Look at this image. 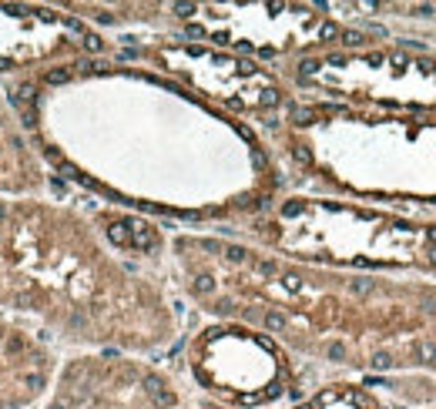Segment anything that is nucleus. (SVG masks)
<instances>
[{"label":"nucleus","mask_w":436,"mask_h":409,"mask_svg":"<svg viewBox=\"0 0 436 409\" xmlns=\"http://www.w3.org/2000/svg\"><path fill=\"white\" fill-rule=\"evenodd\" d=\"M192 369L211 393L235 402H265L285 393L289 366L272 336L249 325H218L198 336Z\"/></svg>","instance_id":"5"},{"label":"nucleus","mask_w":436,"mask_h":409,"mask_svg":"<svg viewBox=\"0 0 436 409\" xmlns=\"http://www.w3.org/2000/svg\"><path fill=\"white\" fill-rule=\"evenodd\" d=\"M0 315L77 345H158L161 292L131 272L97 215L41 195H0Z\"/></svg>","instance_id":"1"},{"label":"nucleus","mask_w":436,"mask_h":409,"mask_svg":"<svg viewBox=\"0 0 436 409\" xmlns=\"http://www.w3.org/2000/svg\"><path fill=\"white\" fill-rule=\"evenodd\" d=\"M107 40L77 14L37 4H0V74L41 77L84 61H104Z\"/></svg>","instance_id":"3"},{"label":"nucleus","mask_w":436,"mask_h":409,"mask_svg":"<svg viewBox=\"0 0 436 409\" xmlns=\"http://www.w3.org/2000/svg\"><path fill=\"white\" fill-rule=\"evenodd\" d=\"M299 409H366V406L359 402V396H352V393H322V396L309 399L306 406H299Z\"/></svg>","instance_id":"7"},{"label":"nucleus","mask_w":436,"mask_h":409,"mask_svg":"<svg viewBox=\"0 0 436 409\" xmlns=\"http://www.w3.org/2000/svg\"><path fill=\"white\" fill-rule=\"evenodd\" d=\"M47 185V165L41 161L24 118L0 88V195H41Z\"/></svg>","instance_id":"6"},{"label":"nucleus","mask_w":436,"mask_h":409,"mask_svg":"<svg viewBox=\"0 0 436 409\" xmlns=\"http://www.w3.org/2000/svg\"><path fill=\"white\" fill-rule=\"evenodd\" d=\"M145 54L154 57V64L175 77L178 88L192 91L195 97L208 101L211 107L232 114V118H249V121H265L279 124L285 111L292 107L289 88L275 77L268 67L245 61L238 54L211 50L205 44H154Z\"/></svg>","instance_id":"2"},{"label":"nucleus","mask_w":436,"mask_h":409,"mask_svg":"<svg viewBox=\"0 0 436 409\" xmlns=\"http://www.w3.org/2000/svg\"><path fill=\"white\" fill-rule=\"evenodd\" d=\"M185 27L208 44L259 54H319L342 47L339 27L309 7H195Z\"/></svg>","instance_id":"4"}]
</instances>
